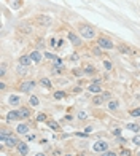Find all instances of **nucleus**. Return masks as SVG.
Here are the masks:
<instances>
[{
  "label": "nucleus",
  "instance_id": "nucleus-1",
  "mask_svg": "<svg viewBox=\"0 0 140 156\" xmlns=\"http://www.w3.org/2000/svg\"><path fill=\"white\" fill-rule=\"evenodd\" d=\"M78 30H80L81 37L86 38V40H93L95 37V30L93 29V27H89V26H80V27H78Z\"/></svg>",
  "mask_w": 140,
  "mask_h": 156
},
{
  "label": "nucleus",
  "instance_id": "nucleus-2",
  "mask_svg": "<svg viewBox=\"0 0 140 156\" xmlns=\"http://www.w3.org/2000/svg\"><path fill=\"white\" fill-rule=\"evenodd\" d=\"M97 46H100L102 49H113V40L107 38V37H99L97 40Z\"/></svg>",
  "mask_w": 140,
  "mask_h": 156
},
{
  "label": "nucleus",
  "instance_id": "nucleus-3",
  "mask_svg": "<svg viewBox=\"0 0 140 156\" xmlns=\"http://www.w3.org/2000/svg\"><path fill=\"white\" fill-rule=\"evenodd\" d=\"M37 24H38L40 27H49L51 18L48 15H40V16H37Z\"/></svg>",
  "mask_w": 140,
  "mask_h": 156
},
{
  "label": "nucleus",
  "instance_id": "nucleus-4",
  "mask_svg": "<svg viewBox=\"0 0 140 156\" xmlns=\"http://www.w3.org/2000/svg\"><path fill=\"white\" fill-rule=\"evenodd\" d=\"M93 148H94L95 153H104V151L108 150V143H107V142H104V140H99V142H95V143H94Z\"/></svg>",
  "mask_w": 140,
  "mask_h": 156
},
{
  "label": "nucleus",
  "instance_id": "nucleus-5",
  "mask_svg": "<svg viewBox=\"0 0 140 156\" xmlns=\"http://www.w3.org/2000/svg\"><path fill=\"white\" fill-rule=\"evenodd\" d=\"M18 143H19V139L16 137V135H13V134H10L8 137H6V140H5V145H6L8 148L18 147Z\"/></svg>",
  "mask_w": 140,
  "mask_h": 156
},
{
  "label": "nucleus",
  "instance_id": "nucleus-6",
  "mask_svg": "<svg viewBox=\"0 0 140 156\" xmlns=\"http://www.w3.org/2000/svg\"><path fill=\"white\" fill-rule=\"evenodd\" d=\"M67 37H69V40L72 42V45H73V46H81V38L75 32H69V35H67Z\"/></svg>",
  "mask_w": 140,
  "mask_h": 156
},
{
  "label": "nucleus",
  "instance_id": "nucleus-7",
  "mask_svg": "<svg viewBox=\"0 0 140 156\" xmlns=\"http://www.w3.org/2000/svg\"><path fill=\"white\" fill-rule=\"evenodd\" d=\"M35 81H24V83L21 84V91H24V93H30V91H33V88H35Z\"/></svg>",
  "mask_w": 140,
  "mask_h": 156
},
{
  "label": "nucleus",
  "instance_id": "nucleus-8",
  "mask_svg": "<svg viewBox=\"0 0 140 156\" xmlns=\"http://www.w3.org/2000/svg\"><path fill=\"white\" fill-rule=\"evenodd\" d=\"M16 148H18V151H19V155H21V156H26L27 153H29V145H27L26 142H19Z\"/></svg>",
  "mask_w": 140,
  "mask_h": 156
},
{
  "label": "nucleus",
  "instance_id": "nucleus-9",
  "mask_svg": "<svg viewBox=\"0 0 140 156\" xmlns=\"http://www.w3.org/2000/svg\"><path fill=\"white\" fill-rule=\"evenodd\" d=\"M6 120H8V121H16V120H21V113H19V110H11L8 115H6Z\"/></svg>",
  "mask_w": 140,
  "mask_h": 156
},
{
  "label": "nucleus",
  "instance_id": "nucleus-10",
  "mask_svg": "<svg viewBox=\"0 0 140 156\" xmlns=\"http://www.w3.org/2000/svg\"><path fill=\"white\" fill-rule=\"evenodd\" d=\"M29 56H30V59H32V62H37V64H38L40 61H42V53H40L38 49H33Z\"/></svg>",
  "mask_w": 140,
  "mask_h": 156
},
{
  "label": "nucleus",
  "instance_id": "nucleus-11",
  "mask_svg": "<svg viewBox=\"0 0 140 156\" xmlns=\"http://www.w3.org/2000/svg\"><path fill=\"white\" fill-rule=\"evenodd\" d=\"M46 124H48V127H49V129H53V131H56V132L62 131V129H61V126H59V123H57V121H54V120H48Z\"/></svg>",
  "mask_w": 140,
  "mask_h": 156
},
{
  "label": "nucleus",
  "instance_id": "nucleus-12",
  "mask_svg": "<svg viewBox=\"0 0 140 156\" xmlns=\"http://www.w3.org/2000/svg\"><path fill=\"white\" fill-rule=\"evenodd\" d=\"M88 91H91V93H94V94H100L102 93V88H100V84L91 83L89 86H88Z\"/></svg>",
  "mask_w": 140,
  "mask_h": 156
},
{
  "label": "nucleus",
  "instance_id": "nucleus-13",
  "mask_svg": "<svg viewBox=\"0 0 140 156\" xmlns=\"http://www.w3.org/2000/svg\"><path fill=\"white\" fill-rule=\"evenodd\" d=\"M83 70H84V75H94V73H95V67L93 65V64H88V65H84Z\"/></svg>",
  "mask_w": 140,
  "mask_h": 156
},
{
  "label": "nucleus",
  "instance_id": "nucleus-14",
  "mask_svg": "<svg viewBox=\"0 0 140 156\" xmlns=\"http://www.w3.org/2000/svg\"><path fill=\"white\" fill-rule=\"evenodd\" d=\"M40 84H42L43 88H46V89H51V88H53V83H51V80L49 78H40Z\"/></svg>",
  "mask_w": 140,
  "mask_h": 156
},
{
  "label": "nucleus",
  "instance_id": "nucleus-15",
  "mask_svg": "<svg viewBox=\"0 0 140 156\" xmlns=\"http://www.w3.org/2000/svg\"><path fill=\"white\" fill-rule=\"evenodd\" d=\"M105 102V97L102 96V94H95V96L93 97V104L94 105H102Z\"/></svg>",
  "mask_w": 140,
  "mask_h": 156
},
{
  "label": "nucleus",
  "instance_id": "nucleus-16",
  "mask_svg": "<svg viewBox=\"0 0 140 156\" xmlns=\"http://www.w3.org/2000/svg\"><path fill=\"white\" fill-rule=\"evenodd\" d=\"M118 51L121 53V54H131V46L121 43V45H118Z\"/></svg>",
  "mask_w": 140,
  "mask_h": 156
},
{
  "label": "nucleus",
  "instance_id": "nucleus-17",
  "mask_svg": "<svg viewBox=\"0 0 140 156\" xmlns=\"http://www.w3.org/2000/svg\"><path fill=\"white\" fill-rule=\"evenodd\" d=\"M29 129H30L29 124H24V123H22V124H19V126L16 127V132H18V134H27Z\"/></svg>",
  "mask_w": 140,
  "mask_h": 156
},
{
  "label": "nucleus",
  "instance_id": "nucleus-18",
  "mask_svg": "<svg viewBox=\"0 0 140 156\" xmlns=\"http://www.w3.org/2000/svg\"><path fill=\"white\" fill-rule=\"evenodd\" d=\"M30 62H32V59H30V56H24V54H22V56L21 57H19V64H21V65H30Z\"/></svg>",
  "mask_w": 140,
  "mask_h": 156
},
{
  "label": "nucleus",
  "instance_id": "nucleus-19",
  "mask_svg": "<svg viewBox=\"0 0 140 156\" xmlns=\"http://www.w3.org/2000/svg\"><path fill=\"white\" fill-rule=\"evenodd\" d=\"M19 113H21V120H26V118H29V116H30V110H29L27 107L19 108Z\"/></svg>",
  "mask_w": 140,
  "mask_h": 156
},
{
  "label": "nucleus",
  "instance_id": "nucleus-20",
  "mask_svg": "<svg viewBox=\"0 0 140 156\" xmlns=\"http://www.w3.org/2000/svg\"><path fill=\"white\" fill-rule=\"evenodd\" d=\"M29 104H30V107H38V105H40L38 97H37V96H30L29 97Z\"/></svg>",
  "mask_w": 140,
  "mask_h": 156
},
{
  "label": "nucleus",
  "instance_id": "nucleus-21",
  "mask_svg": "<svg viewBox=\"0 0 140 156\" xmlns=\"http://www.w3.org/2000/svg\"><path fill=\"white\" fill-rule=\"evenodd\" d=\"M8 102L11 105H19V104H21V97H19V96H10Z\"/></svg>",
  "mask_w": 140,
  "mask_h": 156
},
{
  "label": "nucleus",
  "instance_id": "nucleus-22",
  "mask_svg": "<svg viewBox=\"0 0 140 156\" xmlns=\"http://www.w3.org/2000/svg\"><path fill=\"white\" fill-rule=\"evenodd\" d=\"M72 73H73L77 78H80V77H83L84 75V70L83 69H80V67H75V69H72Z\"/></svg>",
  "mask_w": 140,
  "mask_h": 156
},
{
  "label": "nucleus",
  "instance_id": "nucleus-23",
  "mask_svg": "<svg viewBox=\"0 0 140 156\" xmlns=\"http://www.w3.org/2000/svg\"><path fill=\"white\" fill-rule=\"evenodd\" d=\"M16 72H18V75L24 77V75L27 73V67H26V65H21V64H19V65L16 67Z\"/></svg>",
  "mask_w": 140,
  "mask_h": 156
},
{
  "label": "nucleus",
  "instance_id": "nucleus-24",
  "mask_svg": "<svg viewBox=\"0 0 140 156\" xmlns=\"http://www.w3.org/2000/svg\"><path fill=\"white\" fill-rule=\"evenodd\" d=\"M118 107H119L118 100H110V102H108V110L115 111V110H118Z\"/></svg>",
  "mask_w": 140,
  "mask_h": 156
},
{
  "label": "nucleus",
  "instance_id": "nucleus-25",
  "mask_svg": "<svg viewBox=\"0 0 140 156\" xmlns=\"http://www.w3.org/2000/svg\"><path fill=\"white\" fill-rule=\"evenodd\" d=\"M126 129H129L132 132H139L140 126H139V124H135V123H129V124H126Z\"/></svg>",
  "mask_w": 140,
  "mask_h": 156
},
{
  "label": "nucleus",
  "instance_id": "nucleus-26",
  "mask_svg": "<svg viewBox=\"0 0 140 156\" xmlns=\"http://www.w3.org/2000/svg\"><path fill=\"white\" fill-rule=\"evenodd\" d=\"M53 96H54V99L61 100V99H64V97H65V93H64V91H56Z\"/></svg>",
  "mask_w": 140,
  "mask_h": 156
},
{
  "label": "nucleus",
  "instance_id": "nucleus-27",
  "mask_svg": "<svg viewBox=\"0 0 140 156\" xmlns=\"http://www.w3.org/2000/svg\"><path fill=\"white\" fill-rule=\"evenodd\" d=\"M35 118H37V121H38V123H43V121H48V118H46V115H45V113H38Z\"/></svg>",
  "mask_w": 140,
  "mask_h": 156
},
{
  "label": "nucleus",
  "instance_id": "nucleus-28",
  "mask_svg": "<svg viewBox=\"0 0 140 156\" xmlns=\"http://www.w3.org/2000/svg\"><path fill=\"white\" fill-rule=\"evenodd\" d=\"M77 118H78V120H80V121H84V120H86V118H88V113H86V111H78Z\"/></svg>",
  "mask_w": 140,
  "mask_h": 156
},
{
  "label": "nucleus",
  "instance_id": "nucleus-29",
  "mask_svg": "<svg viewBox=\"0 0 140 156\" xmlns=\"http://www.w3.org/2000/svg\"><path fill=\"white\" fill-rule=\"evenodd\" d=\"M129 115H131V116H134V118L140 116V107H139V108H134V110H131V111H129Z\"/></svg>",
  "mask_w": 140,
  "mask_h": 156
},
{
  "label": "nucleus",
  "instance_id": "nucleus-30",
  "mask_svg": "<svg viewBox=\"0 0 140 156\" xmlns=\"http://www.w3.org/2000/svg\"><path fill=\"white\" fill-rule=\"evenodd\" d=\"M93 54H94V56H102L104 53H102L100 46H95V48H93Z\"/></svg>",
  "mask_w": 140,
  "mask_h": 156
},
{
  "label": "nucleus",
  "instance_id": "nucleus-31",
  "mask_svg": "<svg viewBox=\"0 0 140 156\" xmlns=\"http://www.w3.org/2000/svg\"><path fill=\"white\" fill-rule=\"evenodd\" d=\"M65 70V67L61 65V67H53V73H62Z\"/></svg>",
  "mask_w": 140,
  "mask_h": 156
},
{
  "label": "nucleus",
  "instance_id": "nucleus-32",
  "mask_svg": "<svg viewBox=\"0 0 140 156\" xmlns=\"http://www.w3.org/2000/svg\"><path fill=\"white\" fill-rule=\"evenodd\" d=\"M121 132H123V129H121V127H115V129L111 131V134H113L115 137H119V135H121Z\"/></svg>",
  "mask_w": 140,
  "mask_h": 156
},
{
  "label": "nucleus",
  "instance_id": "nucleus-33",
  "mask_svg": "<svg viewBox=\"0 0 140 156\" xmlns=\"http://www.w3.org/2000/svg\"><path fill=\"white\" fill-rule=\"evenodd\" d=\"M132 153H131V150L129 148H123L121 150V153H119V156H131Z\"/></svg>",
  "mask_w": 140,
  "mask_h": 156
},
{
  "label": "nucleus",
  "instance_id": "nucleus-34",
  "mask_svg": "<svg viewBox=\"0 0 140 156\" xmlns=\"http://www.w3.org/2000/svg\"><path fill=\"white\" fill-rule=\"evenodd\" d=\"M104 67H105V70H111L113 69V64L110 61H104Z\"/></svg>",
  "mask_w": 140,
  "mask_h": 156
},
{
  "label": "nucleus",
  "instance_id": "nucleus-35",
  "mask_svg": "<svg viewBox=\"0 0 140 156\" xmlns=\"http://www.w3.org/2000/svg\"><path fill=\"white\" fill-rule=\"evenodd\" d=\"M100 156H116V153H115V151L107 150V151H104V153H100Z\"/></svg>",
  "mask_w": 140,
  "mask_h": 156
},
{
  "label": "nucleus",
  "instance_id": "nucleus-36",
  "mask_svg": "<svg viewBox=\"0 0 140 156\" xmlns=\"http://www.w3.org/2000/svg\"><path fill=\"white\" fill-rule=\"evenodd\" d=\"M132 143L139 147V145H140V135H134V139H132Z\"/></svg>",
  "mask_w": 140,
  "mask_h": 156
},
{
  "label": "nucleus",
  "instance_id": "nucleus-37",
  "mask_svg": "<svg viewBox=\"0 0 140 156\" xmlns=\"http://www.w3.org/2000/svg\"><path fill=\"white\" fill-rule=\"evenodd\" d=\"M5 70H6V64L3 62L2 67H0V77H5Z\"/></svg>",
  "mask_w": 140,
  "mask_h": 156
},
{
  "label": "nucleus",
  "instance_id": "nucleus-38",
  "mask_svg": "<svg viewBox=\"0 0 140 156\" xmlns=\"http://www.w3.org/2000/svg\"><path fill=\"white\" fill-rule=\"evenodd\" d=\"M93 129H94L93 126H86V127L83 129V132H84V134H91V132H93Z\"/></svg>",
  "mask_w": 140,
  "mask_h": 156
},
{
  "label": "nucleus",
  "instance_id": "nucleus-39",
  "mask_svg": "<svg viewBox=\"0 0 140 156\" xmlns=\"http://www.w3.org/2000/svg\"><path fill=\"white\" fill-rule=\"evenodd\" d=\"M45 57H46V59L54 61V57H56V56H54V54H51V53H45Z\"/></svg>",
  "mask_w": 140,
  "mask_h": 156
},
{
  "label": "nucleus",
  "instance_id": "nucleus-40",
  "mask_svg": "<svg viewBox=\"0 0 140 156\" xmlns=\"http://www.w3.org/2000/svg\"><path fill=\"white\" fill-rule=\"evenodd\" d=\"M102 96L105 97V100H107V99H110V97H111V94L108 93V91H104V93H102Z\"/></svg>",
  "mask_w": 140,
  "mask_h": 156
},
{
  "label": "nucleus",
  "instance_id": "nucleus-41",
  "mask_svg": "<svg viewBox=\"0 0 140 156\" xmlns=\"http://www.w3.org/2000/svg\"><path fill=\"white\" fill-rule=\"evenodd\" d=\"M118 139V143H121V145H124L126 143V139L124 137H121V135H119V137H116Z\"/></svg>",
  "mask_w": 140,
  "mask_h": 156
},
{
  "label": "nucleus",
  "instance_id": "nucleus-42",
  "mask_svg": "<svg viewBox=\"0 0 140 156\" xmlns=\"http://www.w3.org/2000/svg\"><path fill=\"white\" fill-rule=\"evenodd\" d=\"M70 61H78V54H70Z\"/></svg>",
  "mask_w": 140,
  "mask_h": 156
},
{
  "label": "nucleus",
  "instance_id": "nucleus-43",
  "mask_svg": "<svg viewBox=\"0 0 140 156\" xmlns=\"http://www.w3.org/2000/svg\"><path fill=\"white\" fill-rule=\"evenodd\" d=\"M5 88H6V84L2 81V83H0V89H2V91H5Z\"/></svg>",
  "mask_w": 140,
  "mask_h": 156
},
{
  "label": "nucleus",
  "instance_id": "nucleus-44",
  "mask_svg": "<svg viewBox=\"0 0 140 156\" xmlns=\"http://www.w3.org/2000/svg\"><path fill=\"white\" fill-rule=\"evenodd\" d=\"M73 93H81V88H80V86L73 88Z\"/></svg>",
  "mask_w": 140,
  "mask_h": 156
},
{
  "label": "nucleus",
  "instance_id": "nucleus-45",
  "mask_svg": "<svg viewBox=\"0 0 140 156\" xmlns=\"http://www.w3.org/2000/svg\"><path fill=\"white\" fill-rule=\"evenodd\" d=\"M49 43H51V46H56V38H51Z\"/></svg>",
  "mask_w": 140,
  "mask_h": 156
},
{
  "label": "nucleus",
  "instance_id": "nucleus-46",
  "mask_svg": "<svg viewBox=\"0 0 140 156\" xmlns=\"http://www.w3.org/2000/svg\"><path fill=\"white\" fill-rule=\"evenodd\" d=\"M93 83H95V84H99V83H100V78H94V80H93Z\"/></svg>",
  "mask_w": 140,
  "mask_h": 156
},
{
  "label": "nucleus",
  "instance_id": "nucleus-47",
  "mask_svg": "<svg viewBox=\"0 0 140 156\" xmlns=\"http://www.w3.org/2000/svg\"><path fill=\"white\" fill-rule=\"evenodd\" d=\"M33 156H46L45 153H37V155H33Z\"/></svg>",
  "mask_w": 140,
  "mask_h": 156
},
{
  "label": "nucleus",
  "instance_id": "nucleus-48",
  "mask_svg": "<svg viewBox=\"0 0 140 156\" xmlns=\"http://www.w3.org/2000/svg\"><path fill=\"white\" fill-rule=\"evenodd\" d=\"M78 156H86V153H80V155H78Z\"/></svg>",
  "mask_w": 140,
  "mask_h": 156
},
{
  "label": "nucleus",
  "instance_id": "nucleus-49",
  "mask_svg": "<svg viewBox=\"0 0 140 156\" xmlns=\"http://www.w3.org/2000/svg\"><path fill=\"white\" fill-rule=\"evenodd\" d=\"M137 99H140V94H137Z\"/></svg>",
  "mask_w": 140,
  "mask_h": 156
},
{
  "label": "nucleus",
  "instance_id": "nucleus-50",
  "mask_svg": "<svg viewBox=\"0 0 140 156\" xmlns=\"http://www.w3.org/2000/svg\"><path fill=\"white\" fill-rule=\"evenodd\" d=\"M139 67H140V62H139Z\"/></svg>",
  "mask_w": 140,
  "mask_h": 156
},
{
  "label": "nucleus",
  "instance_id": "nucleus-51",
  "mask_svg": "<svg viewBox=\"0 0 140 156\" xmlns=\"http://www.w3.org/2000/svg\"><path fill=\"white\" fill-rule=\"evenodd\" d=\"M139 156H140V151H139Z\"/></svg>",
  "mask_w": 140,
  "mask_h": 156
}]
</instances>
